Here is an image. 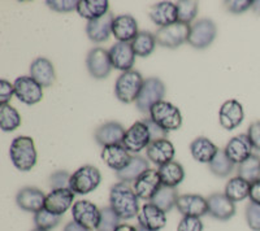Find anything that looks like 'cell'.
Listing matches in <instances>:
<instances>
[{"instance_id":"cell-30","label":"cell","mask_w":260,"mask_h":231,"mask_svg":"<svg viewBox=\"0 0 260 231\" xmlns=\"http://www.w3.org/2000/svg\"><path fill=\"white\" fill-rule=\"evenodd\" d=\"M148 169H150L148 161H146L141 156H133L130 163L125 166L124 169L120 170V172H116V177L118 178L120 182L132 183V182H136Z\"/></svg>"},{"instance_id":"cell-13","label":"cell","mask_w":260,"mask_h":231,"mask_svg":"<svg viewBox=\"0 0 260 231\" xmlns=\"http://www.w3.org/2000/svg\"><path fill=\"white\" fill-rule=\"evenodd\" d=\"M108 54H110L113 68L121 70L122 73L132 70L134 61H136V54L132 47V43L117 42L110 48Z\"/></svg>"},{"instance_id":"cell-35","label":"cell","mask_w":260,"mask_h":231,"mask_svg":"<svg viewBox=\"0 0 260 231\" xmlns=\"http://www.w3.org/2000/svg\"><path fill=\"white\" fill-rule=\"evenodd\" d=\"M156 43L157 42L154 34L148 33V31H141L132 42V47H133L136 56L147 57L154 52Z\"/></svg>"},{"instance_id":"cell-28","label":"cell","mask_w":260,"mask_h":231,"mask_svg":"<svg viewBox=\"0 0 260 231\" xmlns=\"http://www.w3.org/2000/svg\"><path fill=\"white\" fill-rule=\"evenodd\" d=\"M132 157L133 156H130L129 151L122 144L108 145V147H104L102 151V159L104 163L107 164L108 168L116 170V172L124 169L130 163Z\"/></svg>"},{"instance_id":"cell-15","label":"cell","mask_w":260,"mask_h":231,"mask_svg":"<svg viewBox=\"0 0 260 231\" xmlns=\"http://www.w3.org/2000/svg\"><path fill=\"white\" fill-rule=\"evenodd\" d=\"M177 209L183 217H198L208 213V203L207 199H204L201 195H194V194H185V195L178 196Z\"/></svg>"},{"instance_id":"cell-31","label":"cell","mask_w":260,"mask_h":231,"mask_svg":"<svg viewBox=\"0 0 260 231\" xmlns=\"http://www.w3.org/2000/svg\"><path fill=\"white\" fill-rule=\"evenodd\" d=\"M110 3L107 0H78L77 12L81 17L92 21L108 13Z\"/></svg>"},{"instance_id":"cell-10","label":"cell","mask_w":260,"mask_h":231,"mask_svg":"<svg viewBox=\"0 0 260 231\" xmlns=\"http://www.w3.org/2000/svg\"><path fill=\"white\" fill-rule=\"evenodd\" d=\"M72 217L87 230H95L101 222V209L89 200H80L72 207Z\"/></svg>"},{"instance_id":"cell-43","label":"cell","mask_w":260,"mask_h":231,"mask_svg":"<svg viewBox=\"0 0 260 231\" xmlns=\"http://www.w3.org/2000/svg\"><path fill=\"white\" fill-rule=\"evenodd\" d=\"M71 177L67 170H57L52 173L50 177V186L52 190H59V188H69L71 184Z\"/></svg>"},{"instance_id":"cell-39","label":"cell","mask_w":260,"mask_h":231,"mask_svg":"<svg viewBox=\"0 0 260 231\" xmlns=\"http://www.w3.org/2000/svg\"><path fill=\"white\" fill-rule=\"evenodd\" d=\"M178 13V22L190 25L192 20L198 15V3L192 0H182L176 3Z\"/></svg>"},{"instance_id":"cell-44","label":"cell","mask_w":260,"mask_h":231,"mask_svg":"<svg viewBox=\"0 0 260 231\" xmlns=\"http://www.w3.org/2000/svg\"><path fill=\"white\" fill-rule=\"evenodd\" d=\"M46 4L52 11H56L60 13L73 12V11H77L78 7L77 0H47Z\"/></svg>"},{"instance_id":"cell-55","label":"cell","mask_w":260,"mask_h":231,"mask_svg":"<svg viewBox=\"0 0 260 231\" xmlns=\"http://www.w3.org/2000/svg\"><path fill=\"white\" fill-rule=\"evenodd\" d=\"M31 231H48V230H45V228H39V227H36V228H34V230H31Z\"/></svg>"},{"instance_id":"cell-2","label":"cell","mask_w":260,"mask_h":231,"mask_svg":"<svg viewBox=\"0 0 260 231\" xmlns=\"http://www.w3.org/2000/svg\"><path fill=\"white\" fill-rule=\"evenodd\" d=\"M11 160L15 168L21 172H29L37 164V149L30 136H17L11 143Z\"/></svg>"},{"instance_id":"cell-45","label":"cell","mask_w":260,"mask_h":231,"mask_svg":"<svg viewBox=\"0 0 260 231\" xmlns=\"http://www.w3.org/2000/svg\"><path fill=\"white\" fill-rule=\"evenodd\" d=\"M177 231H203V222L198 217H183L178 223Z\"/></svg>"},{"instance_id":"cell-1","label":"cell","mask_w":260,"mask_h":231,"mask_svg":"<svg viewBox=\"0 0 260 231\" xmlns=\"http://www.w3.org/2000/svg\"><path fill=\"white\" fill-rule=\"evenodd\" d=\"M110 204L121 219H132L139 213L138 196L129 183L118 182L111 187Z\"/></svg>"},{"instance_id":"cell-26","label":"cell","mask_w":260,"mask_h":231,"mask_svg":"<svg viewBox=\"0 0 260 231\" xmlns=\"http://www.w3.org/2000/svg\"><path fill=\"white\" fill-rule=\"evenodd\" d=\"M30 77L42 87H50L55 83L56 74L52 62L46 57H37L30 65Z\"/></svg>"},{"instance_id":"cell-40","label":"cell","mask_w":260,"mask_h":231,"mask_svg":"<svg viewBox=\"0 0 260 231\" xmlns=\"http://www.w3.org/2000/svg\"><path fill=\"white\" fill-rule=\"evenodd\" d=\"M120 217L115 213L111 207H104L101 209V222L98 226V231H115L120 223Z\"/></svg>"},{"instance_id":"cell-5","label":"cell","mask_w":260,"mask_h":231,"mask_svg":"<svg viewBox=\"0 0 260 231\" xmlns=\"http://www.w3.org/2000/svg\"><path fill=\"white\" fill-rule=\"evenodd\" d=\"M102 182V174L98 168L91 165L81 166L72 174L69 188L74 194L86 195L94 191Z\"/></svg>"},{"instance_id":"cell-25","label":"cell","mask_w":260,"mask_h":231,"mask_svg":"<svg viewBox=\"0 0 260 231\" xmlns=\"http://www.w3.org/2000/svg\"><path fill=\"white\" fill-rule=\"evenodd\" d=\"M146 153H147V159L151 163L161 166L173 161L176 151L171 140L160 139L151 142L150 145L146 148Z\"/></svg>"},{"instance_id":"cell-32","label":"cell","mask_w":260,"mask_h":231,"mask_svg":"<svg viewBox=\"0 0 260 231\" xmlns=\"http://www.w3.org/2000/svg\"><path fill=\"white\" fill-rule=\"evenodd\" d=\"M160 178H161V183L164 186L176 187L183 181L185 178V170H183L182 165L177 161H171V163L166 164V165L159 166Z\"/></svg>"},{"instance_id":"cell-47","label":"cell","mask_w":260,"mask_h":231,"mask_svg":"<svg viewBox=\"0 0 260 231\" xmlns=\"http://www.w3.org/2000/svg\"><path fill=\"white\" fill-rule=\"evenodd\" d=\"M15 95V86L6 80L0 81V105L8 104Z\"/></svg>"},{"instance_id":"cell-41","label":"cell","mask_w":260,"mask_h":231,"mask_svg":"<svg viewBox=\"0 0 260 231\" xmlns=\"http://www.w3.org/2000/svg\"><path fill=\"white\" fill-rule=\"evenodd\" d=\"M34 222H36L37 227L45 228V230H50V228L56 227L60 222V216L51 213L47 209H41L39 212L34 213Z\"/></svg>"},{"instance_id":"cell-24","label":"cell","mask_w":260,"mask_h":231,"mask_svg":"<svg viewBox=\"0 0 260 231\" xmlns=\"http://www.w3.org/2000/svg\"><path fill=\"white\" fill-rule=\"evenodd\" d=\"M113 20H115L113 15L111 12H108L103 17L89 21L87 25H86L87 36L92 42H95V43H103V42L108 41L110 35L112 34Z\"/></svg>"},{"instance_id":"cell-46","label":"cell","mask_w":260,"mask_h":231,"mask_svg":"<svg viewBox=\"0 0 260 231\" xmlns=\"http://www.w3.org/2000/svg\"><path fill=\"white\" fill-rule=\"evenodd\" d=\"M225 6L232 13L240 15V13L246 12L247 9L252 8L254 2L252 0H229V2H225Z\"/></svg>"},{"instance_id":"cell-20","label":"cell","mask_w":260,"mask_h":231,"mask_svg":"<svg viewBox=\"0 0 260 231\" xmlns=\"http://www.w3.org/2000/svg\"><path fill=\"white\" fill-rule=\"evenodd\" d=\"M125 129L121 124L115 121L106 122L99 126L95 131V140L102 147H108L113 144H122V139L125 136Z\"/></svg>"},{"instance_id":"cell-17","label":"cell","mask_w":260,"mask_h":231,"mask_svg":"<svg viewBox=\"0 0 260 231\" xmlns=\"http://www.w3.org/2000/svg\"><path fill=\"white\" fill-rule=\"evenodd\" d=\"M252 149H254V147H252L251 140L247 136V134H241V135L232 138L228 142V144L225 145L224 152L229 157V160L240 165L251 156Z\"/></svg>"},{"instance_id":"cell-52","label":"cell","mask_w":260,"mask_h":231,"mask_svg":"<svg viewBox=\"0 0 260 231\" xmlns=\"http://www.w3.org/2000/svg\"><path fill=\"white\" fill-rule=\"evenodd\" d=\"M115 231H137V227H134L132 225H127V223H121Z\"/></svg>"},{"instance_id":"cell-27","label":"cell","mask_w":260,"mask_h":231,"mask_svg":"<svg viewBox=\"0 0 260 231\" xmlns=\"http://www.w3.org/2000/svg\"><path fill=\"white\" fill-rule=\"evenodd\" d=\"M150 18L160 27L169 26L178 22L177 6L172 2H160L150 8Z\"/></svg>"},{"instance_id":"cell-36","label":"cell","mask_w":260,"mask_h":231,"mask_svg":"<svg viewBox=\"0 0 260 231\" xmlns=\"http://www.w3.org/2000/svg\"><path fill=\"white\" fill-rule=\"evenodd\" d=\"M237 174L242 179L247 181L248 183H252V182L260 179V157L256 155H251L247 160L238 165Z\"/></svg>"},{"instance_id":"cell-22","label":"cell","mask_w":260,"mask_h":231,"mask_svg":"<svg viewBox=\"0 0 260 231\" xmlns=\"http://www.w3.org/2000/svg\"><path fill=\"white\" fill-rule=\"evenodd\" d=\"M137 217H138L139 226L148 228V230L159 231L167 225L166 212H162L152 203H147L143 205Z\"/></svg>"},{"instance_id":"cell-42","label":"cell","mask_w":260,"mask_h":231,"mask_svg":"<svg viewBox=\"0 0 260 231\" xmlns=\"http://www.w3.org/2000/svg\"><path fill=\"white\" fill-rule=\"evenodd\" d=\"M246 221L252 231H260V205L248 203L246 207Z\"/></svg>"},{"instance_id":"cell-7","label":"cell","mask_w":260,"mask_h":231,"mask_svg":"<svg viewBox=\"0 0 260 231\" xmlns=\"http://www.w3.org/2000/svg\"><path fill=\"white\" fill-rule=\"evenodd\" d=\"M190 29H191L190 25L176 22V24H172L169 26L160 27L155 34V38L160 46L173 50V48H178L185 42H187L190 35Z\"/></svg>"},{"instance_id":"cell-37","label":"cell","mask_w":260,"mask_h":231,"mask_svg":"<svg viewBox=\"0 0 260 231\" xmlns=\"http://www.w3.org/2000/svg\"><path fill=\"white\" fill-rule=\"evenodd\" d=\"M21 125V115L16 108L9 104L0 105V128L2 130L9 133L15 131Z\"/></svg>"},{"instance_id":"cell-51","label":"cell","mask_w":260,"mask_h":231,"mask_svg":"<svg viewBox=\"0 0 260 231\" xmlns=\"http://www.w3.org/2000/svg\"><path fill=\"white\" fill-rule=\"evenodd\" d=\"M62 231H90V230H87L86 227L81 226L80 223H77L76 221H72V222H68L67 225H65L64 230Z\"/></svg>"},{"instance_id":"cell-6","label":"cell","mask_w":260,"mask_h":231,"mask_svg":"<svg viewBox=\"0 0 260 231\" xmlns=\"http://www.w3.org/2000/svg\"><path fill=\"white\" fill-rule=\"evenodd\" d=\"M166 95V85L161 80L156 77L146 78L143 83L142 90L139 92V96L137 99L136 104L139 112L150 113L151 108L155 104L162 101V98Z\"/></svg>"},{"instance_id":"cell-21","label":"cell","mask_w":260,"mask_h":231,"mask_svg":"<svg viewBox=\"0 0 260 231\" xmlns=\"http://www.w3.org/2000/svg\"><path fill=\"white\" fill-rule=\"evenodd\" d=\"M16 203L25 212H39L45 208L46 195L36 187H25L18 191Z\"/></svg>"},{"instance_id":"cell-3","label":"cell","mask_w":260,"mask_h":231,"mask_svg":"<svg viewBox=\"0 0 260 231\" xmlns=\"http://www.w3.org/2000/svg\"><path fill=\"white\" fill-rule=\"evenodd\" d=\"M143 83H145V80H143L142 74L139 71L133 70V69L129 71H125L116 81V98L125 104L137 101L139 92L142 90Z\"/></svg>"},{"instance_id":"cell-4","label":"cell","mask_w":260,"mask_h":231,"mask_svg":"<svg viewBox=\"0 0 260 231\" xmlns=\"http://www.w3.org/2000/svg\"><path fill=\"white\" fill-rule=\"evenodd\" d=\"M150 119L166 131L178 130L182 125V115L180 109L169 101L162 100L155 104L150 110Z\"/></svg>"},{"instance_id":"cell-18","label":"cell","mask_w":260,"mask_h":231,"mask_svg":"<svg viewBox=\"0 0 260 231\" xmlns=\"http://www.w3.org/2000/svg\"><path fill=\"white\" fill-rule=\"evenodd\" d=\"M243 119H245V112H243V107L240 101L234 100V99L226 100L220 108V125L225 130H234L236 128H238L242 124Z\"/></svg>"},{"instance_id":"cell-16","label":"cell","mask_w":260,"mask_h":231,"mask_svg":"<svg viewBox=\"0 0 260 231\" xmlns=\"http://www.w3.org/2000/svg\"><path fill=\"white\" fill-rule=\"evenodd\" d=\"M74 195L76 194L71 188H59V190H52L48 195H46L45 209H47L51 213L61 217L69 208L73 207Z\"/></svg>"},{"instance_id":"cell-50","label":"cell","mask_w":260,"mask_h":231,"mask_svg":"<svg viewBox=\"0 0 260 231\" xmlns=\"http://www.w3.org/2000/svg\"><path fill=\"white\" fill-rule=\"evenodd\" d=\"M250 203L260 205V179L252 182L250 187Z\"/></svg>"},{"instance_id":"cell-48","label":"cell","mask_w":260,"mask_h":231,"mask_svg":"<svg viewBox=\"0 0 260 231\" xmlns=\"http://www.w3.org/2000/svg\"><path fill=\"white\" fill-rule=\"evenodd\" d=\"M146 125L150 129L151 136H152V142L154 140H160V139H167V136H168V131H166L164 129H161L157 124H155L154 121L151 119H145L142 120Z\"/></svg>"},{"instance_id":"cell-12","label":"cell","mask_w":260,"mask_h":231,"mask_svg":"<svg viewBox=\"0 0 260 231\" xmlns=\"http://www.w3.org/2000/svg\"><path fill=\"white\" fill-rule=\"evenodd\" d=\"M86 65L91 77L96 80H104L108 77L113 68L108 51L102 47H95L90 51L86 59Z\"/></svg>"},{"instance_id":"cell-9","label":"cell","mask_w":260,"mask_h":231,"mask_svg":"<svg viewBox=\"0 0 260 231\" xmlns=\"http://www.w3.org/2000/svg\"><path fill=\"white\" fill-rule=\"evenodd\" d=\"M151 142H152V136L147 125L143 121H137L125 133L122 145L129 152L138 153L142 149L147 148Z\"/></svg>"},{"instance_id":"cell-8","label":"cell","mask_w":260,"mask_h":231,"mask_svg":"<svg viewBox=\"0 0 260 231\" xmlns=\"http://www.w3.org/2000/svg\"><path fill=\"white\" fill-rule=\"evenodd\" d=\"M216 34H217V29H216L215 22L208 18H202V20L197 21L194 25H191L187 42L191 47L197 48V50H204L212 45Z\"/></svg>"},{"instance_id":"cell-14","label":"cell","mask_w":260,"mask_h":231,"mask_svg":"<svg viewBox=\"0 0 260 231\" xmlns=\"http://www.w3.org/2000/svg\"><path fill=\"white\" fill-rule=\"evenodd\" d=\"M162 186L161 178H160L159 172L154 169H148L147 172L143 173L141 177L134 182L133 190L138 199L142 200H150L154 198L155 194L159 191L160 187Z\"/></svg>"},{"instance_id":"cell-38","label":"cell","mask_w":260,"mask_h":231,"mask_svg":"<svg viewBox=\"0 0 260 231\" xmlns=\"http://www.w3.org/2000/svg\"><path fill=\"white\" fill-rule=\"evenodd\" d=\"M208 166H210L211 173L221 178L228 177L234 170V163L229 160V157L225 155L224 151H219V153L216 155Z\"/></svg>"},{"instance_id":"cell-29","label":"cell","mask_w":260,"mask_h":231,"mask_svg":"<svg viewBox=\"0 0 260 231\" xmlns=\"http://www.w3.org/2000/svg\"><path fill=\"white\" fill-rule=\"evenodd\" d=\"M219 151L220 149L217 148V145L204 136H199L192 140L190 144L191 156L194 157V160L202 164H210L215 159L216 155L219 153Z\"/></svg>"},{"instance_id":"cell-53","label":"cell","mask_w":260,"mask_h":231,"mask_svg":"<svg viewBox=\"0 0 260 231\" xmlns=\"http://www.w3.org/2000/svg\"><path fill=\"white\" fill-rule=\"evenodd\" d=\"M252 9H254L255 13L260 15V0H256V2H254V6H252Z\"/></svg>"},{"instance_id":"cell-23","label":"cell","mask_w":260,"mask_h":231,"mask_svg":"<svg viewBox=\"0 0 260 231\" xmlns=\"http://www.w3.org/2000/svg\"><path fill=\"white\" fill-rule=\"evenodd\" d=\"M112 34L118 42L132 43L138 35V24L132 15H118L113 20Z\"/></svg>"},{"instance_id":"cell-54","label":"cell","mask_w":260,"mask_h":231,"mask_svg":"<svg viewBox=\"0 0 260 231\" xmlns=\"http://www.w3.org/2000/svg\"><path fill=\"white\" fill-rule=\"evenodd\" d=\"M137 231H152V230H148V228H145V227H142V226L138 225V227H137Z\"/></svg>"},{"instance_id":"cell-19","label":"cell","mask_w":260,"mask_h":231,"mask_svg":"<svg viewBox=\"0 0 260 231\" xmlns=\"http://www.w3.org/2000/svg\"><path fill=\"white\" fill-rule=\"evenodd\" d=\"M208 214L219 221H228L236 214V204L225 194H212L208 196Z\"/></svg>"},{"instance_id":"cell-34","label":"cell","mask_w":260,"mask_h":231,"mask_svg":"<svg viewBox=\"0 0 260 231\" xmlns=\"http://www.w3.org/2000/svg\"><path fill=\"white\" fill-rule=\"evenodd\" d=\"M250 187H251V183H248L247 181L237 175L232 178L231 181H228L225 186V195L233 203L242 202L250 196Z\"/></svg>"},{"instance_id":"cell-33","label":"cell","mask_w":260,"mask_h":231,"mask_svg":"<svg viewBox=\"0 0 260 231\" xmlns=\"http://www.w3.org/2000/svg\"><path fill=\"white\" fill-rule=\"evenodd\" d=\"M177 190H176V187H169V186H164L162 184L161 187L159 188L155 196L151 199V203L154 205H156L159 209H161L162 212H169L172 211L173 208L176 207L177 204Z\"/></svg>"},{"instance_id":"cell-49","label":"cell","mask_w":260,"mask_h":231,"mask_svg":"<svg viewBox=\"0 0 260 231\" xmlns=\"http://www.w3.org/2000/svg\"><path fill=\"white\" fill-rule=\"evenodd\" d=\"M247 136L251 140V144L254 147V149L260 151V121L252 122L250 126H248L247 130Z\"/></svg>"},{"instance_id":"cell-11","label":"cell","mask_w":260,"mask_h":231,"mask_svg":"<svg viewBox=\"0 0 260 231\" xmlns=\"http://www.w3.org/2000/svg\"><path fill=\"white\" fill-rule=\"evenodd\" d=\"M15 95L21 103L32 105L42 100L43 98V87L31 77H18L16 78L15 83Z\"/></svg>"}]
</instances>
